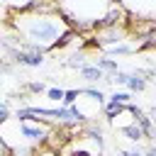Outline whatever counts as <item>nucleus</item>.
<instances>
[{"label": "nucleus", "mask_w": 156, "mask_h": 156, "mask_svg": "<svg viewBox=\"0 0 156 156\" xmlns=\"http://www.w3.org/2000/svg\"><path fill=\"white\" fill-rule=\"evenodd\" d=\"M10 24L22 37L20 44L22 41L34 44L44 54L56 49L58 41L71 32V27H68V22L61 12H22V10H15Z\"/></svg>", "instance_id": "1"}, {"label": "nucleus", "mask_w": 156, "mask_h": 156, "mask_svg": "<svg viewBox=\"0 0 156 156\" xmlns=\"http://www.w3.org/2000/svg\"><path fill=\"white\" fill-rule=\"evenodd\" d=\"M117 0H58V10L73 32L100 29Z\"/></svg>", "instance_id": "2"}, {"label": "nucleus", "mask_w": 156, "mask_h": 156, "mask_svg": "<svg viewBox=\"0 0 156 156\" xmlns=\"http://www.w3.org/2000/svg\"><path fill=\"white\" fill-rule=\"evenodd\" d=\"M10 56H12V61L15 63H20V66H27V68H39L46 58H44V54H34V51H22V49H17V46H12L10 49Z\"/></svg>", "instance_id": "3"}, {"label": "nucleus", "mask_w": 156, "mask_h": 156, "mask_svg": "<svg viewBox=\"0 0 156 156\" xmlns=\"http://www.w3.org/2000/svg\"><path fill=\"white\" fill-rule=\"evenodd\" d=\"M95 66H98L102 73H107V76H115V73L119 71L117 61H115V58H110V56H98V58H95Z\"/></svg>", "instance_id": "4"}, {"label": "nucleus", "mask_w": 156, "mask_h": 156, "mask_svg": "<svg viewBox=\"0 0 156 156\" xmlns=\"http://www.w3.org/2000/svg\"><path fill=\"white\" fill-rule=\"evenodd\" d=\"M80 76H83L85 80H90V83H100V80L107 78V73H102L95 63H93V66H83V68H80Z\"/></svg>", "instance_id": "5"}, {"label": "nucleus", "mask_w": 156, "mask_h": 156, "mask_svg": "<svg viewBox=\"0 0 156 156\" xmlns=\"http://www.w3.org/2000/svg\"><path fill=\"white\" fill-rule=\"evenodd\" d=\"M127 88H129L132 93H141V90L146 88V78H144V76H139V73L134 71V73H129V80H127Z\"/></svg>", "instance_id": "6"}, {"label": "nucleus", "mask_w": 156, "mask_h": 156, "mask_svg": "<svg viewBox=\"0 0 156 156\" xmlns=\"http://www.w3.org/2000/svg\"><path fill=\"white\" fill-rule=\"evenodd\" d=\"M122 134H124L129 141H139V139H144V132H141V127H139L136 122H132V124L122 127Z\"/></svg>", "instance_id": "7"}, {"label": "nucleus", "mask_w": 156, "mask_h": 156, "mask_svg": "<svg viewBox=\"0 0 156 156\" xmlns=\"http://www.w3.org/2000/svg\"><path fill=\"white\" fill-rule=\"evenodd\" d=\"M110 56H124V54H132V51H136V46H132V44H115V46H107L105 49Z\"/></svg>", "instance_id": "8"}, {"label": "nucleus", "mask_w": 156, "mask_h": 156, "mask_svg": "<svg viewBox=\"0 0 156 156\" xmlns=\"http://www.w3.org/2000/svg\"><path fill=\"white\" fill-rule=\"evenodd\" d=\"M78 98H80V88H78V90H76V88L66 90V95H63V107H71V105H76V102H78Z\"/></svg>", "instance_id": "9"}, {"label": "nucleus", "mask_w": 156, "mask_h": 156, "mask_svg": "<svg viewBox=\"0 0 156 156\" xmlns=\"http://www.w3.org/2000/svg\"><path fill=\"white\" fill-rule=\"evenodd\" d=\"M63 95H66L63 88H49V90H46V98H49L51 102H63Z\"/></svg>", "instance_id": "10"}, {"label": "nucleus", "mask_w": 156, "mask_h": 156, "mask_svg": "<svg viewBox=\"0 0 156 156\" xmlns=\"http://www.w3.org/2000/svg\"><path fill=\"white\" fill-rule=\"evenodd\" d=\"M110 100H115V102H119V105H129V102H132V95L124 93V90H115V93L110 95Z\"/></svg>", "instance_id": "11"}, {"label": "nucleus", "mask_w": 156, "mask_h": 156, "mask_svg": "<svg viewBox=\"0 0 156 156\" xmlns=\"http://www.w3.org/2000/svg\"><path fill=\"white\" fill-rule=\"evenodd\" d=\"M24 90H29V93H46L49 88H46V83H41V80H32V83L24 85Z\"/></svg>", "instance_id": "12"}, {"label": "nucleus", "mask_w": 156, "mask_h": 156, "mask_svg": "<svg viewBox=\"0 0 156 156\" xmlns=\"http://www.w3.org/2000/svg\"><path fill=\"white\" fill-rule=\"evenodd\" d=\"M83 58H85V56H78V54H76V56H71V58L66 61V66H68V68H78V71H80L83 66H88Z\"/></svg>", "instance_id": "13"}, {"label": "nucleus", "mask_w": 156, "mask_h": 156, "mask_svg": "<svg viewBox=\"0 0 156 156\" xmlns=\"http://www.w3.org/2000/svg\"><path fill=\"white\" fill-rule=\"evenodd\" d=\"M127 80H129V73H124V71H117L112 76V83H117V85H127Z\"/></svg>", "instance_id": "14"}, {"label": "nucleus", "mask_w": 156, "mask_h": 156, "mask_svg": "<svg viewBox=\"0 0 156 156\" xmlns=\"http://www.w3.org/2000/svg\"><path fill=\"white\" fill-rule=\"evenodd\" d=\"M34 156H58V154H56V149H51V146H46V144H44L41 149H37V151H34Z\"/></svg>", "instance_id": "15"}, {"label": "nucleus", "mask_w": 156, "mask_h": 156, "mask_svg": "<svg viewBox=\"0 0 156 156\" xmlns=\"http://www.w3.org/2000/svg\"><path fill=\"white\" fill-rule=\"evenodd\" d=\"M27 2H29V0H12V5H15V7H17V10H20V7H24V5H27Z\"/></svg>", "instance_id": "16"}, {"label": "nucleus", "mask_w": 156, "mask_h": 156, "mask_svg": "<svg viewBox=\"0 0 156 156\" xmlns=\"http://www.w3.org/2000/svg\"><path fill=\"white\" fill-rule=\"evenodd\" d=\"M144 156H156V146H149V149L144 151Z\"/></svg>", "instance_id": "17"}, {"label": "nucleus", "mask_w": 156, "mask_h": 156, "mask_svg": "<svg viewBox=\"0 0 156 156\" xmlns=\"http://www.w3.org/2000/svg\"><path fill=\"white\" fill-rule=\"evenodd\" d=\"M149 117H151V122L156 124V107H151V110H149Z\"/></svg>", "instance_id": "18"}, {"label": "nucleus", "mask_w": 156, "mask_h": 156, "mask_svg": "<svg viewBox=\"0 0 156 156\" xmlns=\"http://www.w3.org/2000/svg\"><path fill=\"white\" fill-rule=\"evenodd\" d=\"M117 156H129V151H119V154H117Z\"/></svg>", "instance_id": "19"}, {"label": "nucleus", "mask_w": 156, "mask_h": 156, "mask_svg": "<svg viewBox=\"0 0 156 156\" xmlns=\"http://www.w3.org/2000/svg\"><path fill=\"white\" fill-rule=\"evenodd\" d=\"M0 85H2V78H0Z\"/></svg>", "instance_id": "20"}, {"label": "nucleus", "mask_w": 156, "mask_h": 156, "mask_svg": "<svg viewBox=\"0 0 156 156\" xmlns=\"http://www.w3.org/2000/svg\"><path fill=\"white\" fill-rule=\"evenodd\" d=\"M54 2H58V0H54Z\"/></svg>", "instance_id": "21"}, {"label": "nucleus", "mask_w": 156, "mask_h": 156, "mask_svg": "<svg viewBox=\"0 0 156 156\" xmlns=\"http://www.w3.org/2000/svg\"><path fill=\"white\" fill-rule=\"evenodd\" d=\"M154 71H156V68H154Z\"/></svg>", "instance_id": "22"}]
</instances>
